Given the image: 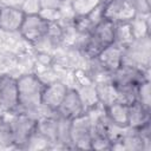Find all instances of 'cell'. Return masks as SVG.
Here are the masks:
<instances>
[{
	"label": "cell",
	"mask_w": 151,
	"mask_h": 151,
	"mask_svg": "<svg viewBox=\"0 0 151 151\" xmlns=\"http://www.w3.org/2000/svg\"><path fill=\"white\" fill-rule=\"evenodd\" d=\"M37 123L38 118L33 116V113L22 111L11 112L9 119L5 122L9 144L19 149L27 147L31 138L37 131Z\"/></svg>",
	"instance_id": "obj_1"
},
{
	"label": "cell",
	"mask_w": 151,
	"mask_h": 151,
	"mask_svg": "<svg viewBox=\"0 0 151 151\" xmlns=\"http://www.w3.org/2000/svg\"><path fill=\"white\" fill-rule=\"evenodd\" d=\"M18 110L35 113L41 107V96L45 83L34 73H26L17 78Z\"/></svg>",
	"instance_id": "obj_2"
},
{
	"label": "cell",
	"mask_w": 151,
	"mask_h": 151,
	"mask_svg": "<svg viewBox=\"0 0 151 151\" xmlns=\"http://www.w3.org/2000/svg\"><path fill=\"white\" fill-rule=\"evenodd\" d=\"M114 40L116 25L114 22L104 18L91 29L87 35L83 38L80 48L85 57H87L90 60H93L100 52L112 45Z\"/></svg>",
	"instance_id": "obj_3"
},
{
	"label": "cell",
	"mask_w": 151,
	"mask_h": 151,
	"mask_svg": "<svg viewBox=\"0 0 151 151\" xmlns=\"http://www.w3.org/2000/svg\"><path fill=\"white\" fill-rule=\"evenodd\" d=\"M97 106L86 110L84 114L70 120L68 134L71 149H90L91 140L94 133V117Z\"/></svg>",
	"instance_id": "obj_4"
},
{
	"label": "cell",
	"mask_w": 151,
	"mask_h": 151,
	"mask_svg": "<svg viewBox=\"0 0 151 151\" xmlns=\"http://www.w3.org/2000/svg\"><path fill=\"white\" fill-rule=\"evenodd\" d=\"M151 58L150 35L134 38L123 51V64H129L142 70L149 71Z\"/></svg>",
	"instance_id": "obj_5"
},
{
	"label": "cell",
	"mask_w": 151,
	"mask_h": 151,
	"mask_svg": "<svg viewBox=\"0 0 151 151\" xmlns=\"http://www.w3.org/2000/svg\"><path fill=\"white\" fill-rule=\"evenodd\" d=\"M50 22L51 21L45 19L39 13L25 14L19 33L26 41L34 45L39 44L46 39L50 28Z\"/></svg>",
	"instance_id": "obj_6"
},
{
	"label": "cell",
	"mask_w": 151,
	"mask_h": 151,
	"mask_svg": "<svg viewBox=\"0 0 151 151\" xmlns=\"http://www.w3.org/2000/svg\"><path fill=\"white\" fill-rule=\"evenodd\" d=\"M146 79H149V71L129 64H122L114 72L111 73L110 77V81L116 87L138 86Z\"/></svg>",
	"instance_id": "obj_7"
},
{
	"label": "cell",
	"mask_w": 151,
	"mask_h": 151,
	"mask_svg": "<svg viewBox=\"0 0 151 151\" xmlns=\"http://www.w3.org/2000/svg\"><path fill=\"white\" fill-rule=\"evenodd\" d=\"M104 18L117 24L131 21L137 11L131 0H105L103 1Z\"/></svg>",
	"instance_id": "obj_8"
},
{
	"label": "cell",
	"mask_w": 151,
	"mask_h": 151,
	"mask_svg": "<svg viewBox=\"0 0 151 151\" xmlns=\"http://www.w3.org/2000/svg\"><path fill=\"white\" fill-rule=\"evenodd\" d=\"M18 110L17 78L9 74H0V111L11 113Z\"/></svg>",
	"instance_id": "obj_9"
},
{
	"label": "cell",
	"mask_w": 151,
	"mask_h": 151,
	"mask_svg": "<svg viewBox=\"0 0 151 151\" xmlns=\"http://www.w3.org/2000/svg\"><path fill=\"white\" fill-rule=\"evenodd\" d=\"M86 106L78 92L77 88H70L67 90L60 106L57 110V114L64 119L72 120L86 112Z\"/></svg>",
	"instance_id": "obj_10"
},
{
	"label": "cell",
	"mask_w": 151,
	"mask_h": 151,
	"mask_svg": "<svg viewBox=\"0 0 151 151\" xmlns=\"http://www.w3.org/2000/svg\"><path fill=\"white\" fill-rule=\"evenodd\" d=\"M67 90H68L67 85L59 80L45 83L41 96V107L48 110L51 113H55Z\"/></svg>",
	"instance_id": "obj_11"
},
{
	"label": "cell",
	"mask_w": 151,
	"mask_h": 151,
	"mask_svg": "<svg viewBox=\"0 0 151 151\" xmlns=\"http://www.w3.org/2000/svg\"><path fill=\"white\" fill-rule=\"evenodd\" d=\"M123 51L124 47L122 45L113 42L103 52H100L97 58L93 59V61L111 74L123 64Z\"/></svg>",
	"instance_id": "obj_12"
},
{
	"label": "cell",
	"mask_w": 151,
	"mask_h": 151,
	"mask_svg": "<svg viewBox=\"0 0 151 151\" xmlns=\"http://www.w3.org/2000/svg\"><path fill=\"white\" fill-rule=\"evenodd\" d=\"M25 13L20 7L1 6L0 7V31L2 32H19L24 21Z\"/></svg>",
	"instance_id": "obj_13"
},
{
	"label": "cell",
	"mask_w": 151,
	"mask_h": 151,
	"mask_svg": "<svg viewBox=\"0 0 151 151\" xmlns=\"http://www.w3.org/2000/svg\"><path fill=\"white\" fill-rule=\"evenodd\" d=\"M151 109L142 105L138 101L132 103L129 105V120H127V127L131 129H140L147 124L151 123V116H150Z\"/></svg>",
	"instance_id": "obj_14"
},
{
	"label": "cell",
	"mask_w": 151,
	"mask_h": 151,
	"mask_svg": "<svg viewBox=\"0 0 151 151\" xmlns=\"http://www.w3.org/2000/svg\"><path fill=\"white\" fill-rule=\"evenodd\" d=\"M104 112L107 119L118 127H127L129 120V105L122 101H113L104 107Z\"/></svg>",
	"instance_id": "obj_15"
},
{
	"label": "cell",
	"mask_w": 151,
	"mask_h": 151,
	"mask_svg": "<svg viewBox=\"0 0 151 151\" xmlns=\"http://www.w3.org/2000/svg\"><path fill=\"white\" fill-rule=\"evenodd\" d=\"M39 4L40 15H42L48 21H58L60 17V11L64 8L65 5V0H39Z\"/></svg>",
	"instance_id": "obj_16"
},
{
	"label": "cell",
	"mask_w": 151,
	"mask_h": 151,
	"mask_svg": "<svg viewBox=\"0 0 151 151\" xmlns=\"http://www.w3.org/2000/svg\"><path fill=\"white\" fill-rule=\"evenodd\" d=\"M114 25H116V40H114V42L125 47L126 45H129L134 39L131 24H130V21H126V22H117Z\"/></svg>",
	"instance_id": "obj_17"
},
{
	"label": "cell",
	"mask_w": 151,
	"mask_h": 151,
	"mask_svg": "<svg viewBox=\"0 0 151 151\" xmlns=\"http://www.w3.org/2000/svg\"><path fill=\"white\" fill-rule=\"evenodd\" d=\"M101 0H71L70 6L74 13V15H84L91 12L94 7H97Z\"/></svg>",
	"instance_id": "obj_18"
},
{
	"label": "cell",
	"mask_w": 151,
	"mask_h": 151,
	"mask_svg": "<svg viewBox=\"0 0 151 151\" xmlns=\"http://www.w3.org/2000/svg\"><path fill=\"white\" fill-rule=\"evenodd\" d=\"M150 93H151L150 79H146L137 86V101L151 109V94Z\"/></svg>",
	"instance_id": "obj_19"
},
{
	"label": "cell",
	"mask_w": 151,
	"mask_h": 151,
	"mask_svg": "<svg viewBox=\"0 0 151 151\" xmlns=\"http://www.w3.org/2000/svg\"><path fill=\"white\" fill-rule=\"evenodd\" d=\"M138 15H149L151 9V0H131Z\"/></svg>",
	"instance_id": "obj_20"
},
{
	"label": "cell",
	"mask_w": 151,
	"mask_h": 151,
	"mask_svg": "<svg viewBox=\"0 0 151 151\" xmlns=\"http://www.w3.org/2000/svg\"><path fill=\"white\" fill-rule=\"evenodd\" d=\"M25 14H35L40 11L39 0H24L22 6L20 7Z\"/></svg>",
	"instance_id": "obj_21"
}]
</instances>
